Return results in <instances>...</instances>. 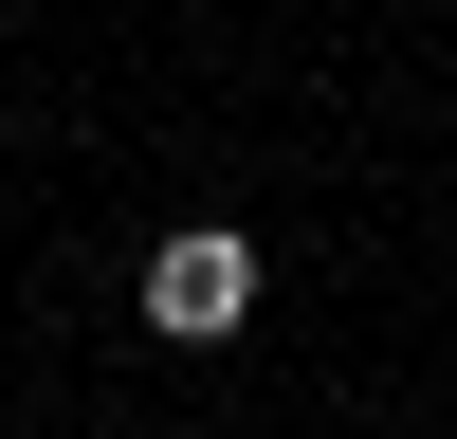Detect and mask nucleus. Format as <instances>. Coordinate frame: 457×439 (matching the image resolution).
<instances>
[{
    "mask_svg": "<svg viewBox=\"0 0 457 439\" xmlns=\"http://www.w3.org/2000/svg\"><path fill=\"white\" fill-rule=\"evenodd\" d=\"M146 329H165V348H238L256 329V238L238 220H183V238L146 256Z\"/></svg>",
    "mask_w": 457,
    "mask_h": 439,
    "instance_id": "1",
    "label": "nucleus"
}]
</instances>
